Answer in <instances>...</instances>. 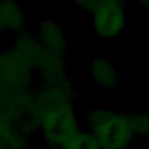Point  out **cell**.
Returning a JSON list of instances; mask_svg holds the SVG:
<instances>
[{
    "instance_id": "8",
    "label": "cell",
    "mask_w": 149,
    "mask_h": 149,
    "mask_svg": "<svg viewBox=\"0 0 149 149\" xmlns=\"http://www.w3.org/2000/svg\"><path fill=\"white\" fill-rule=\"evenodd\" d=\"M35 34L43 49L66 55L68 40L62 27L52 20H42L37 23Z\"/></svg>"
},
{
    "instance_id": "15",
    "label": "cell",
    "mask_w": 149,
    "mask_h": 149,
    "mask_svg": "<svg viewBox=\"0 0 149 149\" xmlns=\"http://www.w3.org/2000/svg\"><path fill=\"white\" fill-rule=\"evenodd\" d=\"M128 149H133V148H128Z\"/></svg>"
},
{
    "instance_id": "11",
    "label": "cell",
    "mask_w": 149,
    "mask_h": 149,
    "mask_svg": "<svg viewBox=\"0 0 149 149\" xmlns=\"http://www.w3.org/2000/svg\"><path fill=\"white\" fill-rule=\"evenodd\" d=\"M55 149H100V147L93 134L81 127Z\"/></svg>"
},
{
    "instance_id": "12",
    "label": "cell",
    "mask_w": 149,
    "mask_h": 149,
    "mask_svg": "<svg viewBox=\"0 0 149 149\" xmlns=\"http://www.w3.org/2000/svg\"><path fill=\"white\" fill-rule=\"evenodd\" d=\"M128 118L134 136L149 139V113H132Z\"/></svg>"
},
{
    "instance_id": "9",
    "label": "cell",
    "mask_w": 149,
    "mask_h": 149,
    "mask_svg": "<svg viewBox=\"0 0 149 149\" xmlns=\"http://www.w3.org/2000/svg\"><path fill=\"white\" fill-rule=\"evenodd\" d=\"M30 137L8 115L0 113V149H30Z\"/></svg>"
},
{
    "instance_id": "10",
    "label": "cell",
    "mask_w": 149,
    "mask_h": 149,
    "mask_svg": "<svg viewBox=\"0 0 149 149\" xmlns=\"http://www.w3.org/2000/svg\"><path fill=\"white\" fill-rule=\"evenodd\" d=\"M10 45L21 56H23L26 59L31 62L33 65H35V62L42 50V47L37 40L35 31H33L28 28L19 34H16L13 40V43Z\"/></svg>"
},
{
    "instance_id": "6",
    "label": "cell",
    "mask_w": 149,
    "mask_h": 149,
    "mask_svg": "<svg viewBox=\"0 0 149 149\" xmlns=\"http://www.w3.org/2000/svg\"><path fill=\"white\" fill-rule=\"evenodd\" d=\"M28 28V19L17 0H0V41L5 34H19Z\"/></svg>"
},
{
    "instance_id": "13",
    "label": "cell",
    "mask_w": 149,
    "mask_h": 149,
    "mask_svg": "<svg viewBox=\"0 0 149 149\" xmlns=\"http://www.w3.org/2000/svg\"><path fill=\"white\" fill-rule=\"evenodd\" d=\"M126 0H72V2L83 12L91 14L97 8L111 2H125Z\"/></svg>"
},
{
    "instance_id": "2",
    "label": "cell",
    "mask_w": 149,
    "mask_h": 149,
    "mask_svg": "<svg viewBox=\"0 0 149 149\" xmlns=\"http://www.w3.org/2000/svg\"><path fill=\"white\" fill-rule=\"evenodd\" d=\"M80 121L93 134L100 149H128L135 139L128 114L108 107H91Z\"/></svg>"
},
{
    "instance_id": "7",
    "label": "cell",
    "mask_w": 149,
    "mask_h": 149,
    "mask_svg": "<svg viewBox=\"0 0 149 149\" xmlns=\"http://www.w3.org/2000/svg\"><path fill=\"white\" fill-rule=\"evenodd\" d=\"M35 74L40 79H57L68 74L66 55L43 49L35 62Z\"/></svg>"
},
{
    "instance_id": "3",
    "label": "cell",
    "mask_w": 149,
    "mask_h": 149,
    "mask_svg": "<svg viewBox=\"0 0 149 149\" xmlns=\"http://www.w3.org/2000/svg\"><path fill=\"white\" fill-rule=\"evenodd\" d=\"M35 69L12 45L0 48V88H28L34 86Z\"/></svg>"
},
{
    "instance_id": "5",
    "label": "cell",
    "mask_w": 149,
    "mask_h": 149,
    "mask_svg": "<svg viewBox=\"0 0 149 149\" xmlns=\"http://www.w3.org/2000/svg\"><path fill=\"white\" fill-rule=\"evenodd\" d=\"M88 74L95 87L104 91H113L119 87L120 73L114 64L106 57L98 55L90 62Z\"/></svg>"
},
{
    "instance_id": "4",
    "label": "cell",
    "mask_w": 149,
    "mask_h": 149,
    "mask_svg": "<svg viewBox=\"0 0 149 149\" xmlns=\"http://www.w3.org/2000/svg\"><path fill=\"white\" fill-rule=\"evenodd\" d=\"M91 26L104 40L119 37L127 27V9L125 2H111L97 8L91 14Z\"/></svg>"
},
{
    "instance_id": "14",
    "label": "cell",
    "mask_w": 149,
    "mask_h": 149,
    "mask_svg": "<svg viewBox=\"0 0 149 149\" xmlns=\"http://www.w3.org/2000/svg\"><path fill=\"white\" fill-rule=\"evenodd\" d=\"M134 1H136L137 3L143 5V6H146V7H148V8H149V0H134Z\"/></svg>"
},
{
    "instance_id": "1",
    "label": "cell",
    "mask_w": 149,
    "mask_h": 149,
    "mask_svg": "<svg viewBox=\"0 0 149 149\" xmlns=\"http://www.w3.org/2000/svg\"><path fill=\"white\" fill-rule=\"evenodd\" d=\"M33 90L36 134L47 149H55L83 127L74 111V84L66 74L57 79H40Z\"/></svg>"
}]
</instances>
